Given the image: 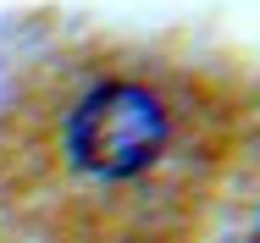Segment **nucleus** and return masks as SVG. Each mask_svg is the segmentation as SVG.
<instances>
[{
	"instance_id": "f257e3e1",
	"label": "nucleus",
	"mask_w": 260,
	"mask_h": 243,
	"mask_svg": "<svg viewBox=\"0 0 260 243\" xmlns=\"http://www.w3.org/2000/svg\"><path fill=\"white\" fill-rule=\"evenodd\" d=\"M166 149V105L144 83H94L67 116V155L78 171L122 183L150 171Z\"/></svg>"
}]
</instances>
